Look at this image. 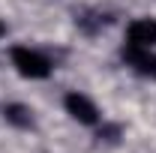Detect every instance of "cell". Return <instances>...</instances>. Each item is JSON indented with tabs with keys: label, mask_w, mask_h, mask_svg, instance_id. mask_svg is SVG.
<instances>
[{
	"label": "cell",
	"mask_w": 156,
	"mask_h": 153,
	"mask_svg": "<svg viewBox=\"0 0 156 153\" xmlns=\"http://www.w3.org/2000/svg\"><path fill=\"white\" fill-rule=\"evenodd\" d=\"M12 66L18 69L24 78H48L51 75V63L42 57L39 51H30L24 45L12 48Z\"/></svg>",
	"instance_id": "obj_1"
},
{
	"label": "cell",
	"mask_w": 156,
	"mask_h": 153,
	"mask_svg": "<svg viewBox=\"0 0 156 153\" xmlns=\"http://www.w3.org/2000/svg\"><path fill=\"white\" fill-rule=\"evenodd\" d=\"M126 45L135 48H153L156 45V18H135L126 30Z\"/></svg>",
	"instance_id": "obj_2"
},
{
	"label": "cell",
	"mask_w": 156,
	"mask_h": 153,
	"mask_svg": "<svg viewBox=\"0 0 156 153\" xmlns=\"http://www.w3.org/2000/svg\"><path fill=\"white\" fill-rule=\"evenodd\" d=\"M123 60L135 69L138 75L156 78V54H150V48H135V45H123Z\"/></svg>",
	"instance_id": "obj_3"
},
{
	"label": "cell",
	"mask_w": 156,
	"mask_h": 153,
	"mask_svg": "<svg viewBox=\"0 0 156 153\" xmlns=\"http://www.w3.org/2000/svg\"><path fill=\"white\" fill-rule=\"evenodd\" d=\"M66 111L75 117L78 123H87V126L99 123V111H96V105H93L87 96H81V93H69V96H66Z\"/></svg>",
	"instance_id": "obj_4"
},
{
	"label": "cell",
	"mask_w": 156,
	"mask_h": 153,
	"mask_svg": "<svg viewBox=\"0 0 156 153\" xmlns=\"http://www.w3.org/2000/svg\"><path fill=\"white\" fill-rule=\"evenodd\" d=\"M3 114H6L9 123H15V126H21V129L33 123V114H30V108H27V105H6V108H3Z\"/></svg>",
	"instance_id": "obj_5"
},
{
	"label": "cell",
	"mask_w": 156,
	"mask_h": 153,
	"mask_svg": "<svg viewBox=\"0 0 156 153\" xmlns=\"http://www.w3.org/2000/svg\"><path fill=\"white\" fill-rule=\"evenodd\" d=\"M0 36H3V24H0Z\"/></svg>",
	"instance_id": "obj_6"
}]
</instances>
